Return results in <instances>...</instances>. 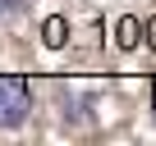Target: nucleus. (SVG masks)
Wrapping results in <instances>:
<instances>
[{
    "label": "nucleus",
    "mask_w": 156,
    "mask_h": 146,
    "mask_svg": "<svg viewBox=\"0 0 156 146\" xmlns=\"http://www.w3.org/2000/svg\"><path fill=\"white\" fill-rule=\"evenodd\" d=\"M19 9H28V0H0V18H9V14H19Z\"/></svg>",
    "instance_id": "7ed1b4c3"
},
{
    "label": "nucleus",
    "mask_w": 156,
    "mask_h": 146,
    "mask_svg": "<svg viewBox=\"0 0 156 146\" xmlns=\"http://www.w3.org/2000/svg\"><path fill=\"white\" fill-rule=\"evenodd\" d=\"M64 32H69V23H64V18H46V23H41L46 46H64Z\"/></svg>",
    "instance_id": "f03ea898"
},
{
    "label": "nucleus",
    "mask_w": 156,
    "mask_h": 146,
    "mask_svg": "<svg viewBox=\"0 0 156 146\" xmlns=\"http://www.w3.org/2000/svg\"><path fill=\"white\" fill-rule=\"evenodd\" d=\"M151 119H156V82H151Z\"/></svg>",
    "instance_id": "20e7f679"
},
{
    "label": "nucleus",
    "mask_w": 156,
    "mask_h": 146,
    "mask_svg": "<svg viewBox=\"0 0 156 146\" xmlns=\"http://www.w3.org/2000/svg\"><path fill=\"white\" fill-rule=\"evenodd\" d=\"M32 114V87L19 73H0V132L23 128Z\"/></svg>",
    "instance_id": "f257e3e1"
}]
</instances>
